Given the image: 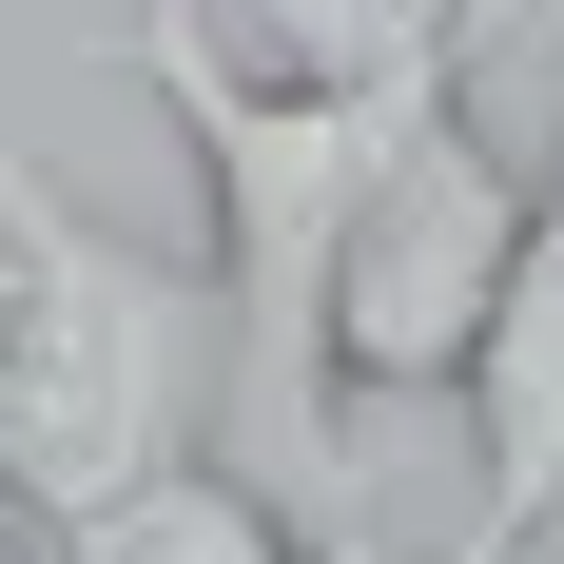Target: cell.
Returning a JSON list of instances; mask_svg holds the SVG:
<instances>
[{
    "label": "cell",
    "mask_w": 564,
    "mask_h": 564,
    "mask_svg": "<svg viewBox=\"0 0 564 564\" xmlns=\"http://www.w3.org/2000/svg\"><path fill=\"white\" fill-rule=\"evenodd\" d=\"M467 448H487V487L429 564H525L564 525V117L525 156V234L487 273V332H467Z\"/></svg>",
    "instance_id": "obj_3"
},
{
    "label": "cell",
    "mask_w": 564,
    "mask_h": 564,
    "mask_svg": "<svg viewBox=\"0 0 564 564\" xmlns=\"http://www.w3.org/2000/svg\"><path fill=\"white\" fill-rule=\"evenodd\" d=\"M507 234H525V137L448 78V98L370 156V195H350V234H332V409L467 390V332H487Z\"/></svg>",
    "instance_id": "obj_2"
},
{
    "label": "cell",
    "mask_w": 564,
    "mask_h": 564,
    "mask_svg": "<svg viewBox=\"0 0 564 564\" xmlns=\"http://www.w3.org/2000/svg\"><path fill=\"white\" fill-rule=\"evenodd\" d=\"M215 409H234L215 273L156 234H98L40 156H0V507L78 525L175 448H215Z\"/></svg>",
    "instance_id": "obj_1"
},
{
    "label": "cell",
    "mask_w": 564,
    "mask_h": 564,
    "mask_svg": "<svg viewBox=\"0 0 564 564\" xmlns=\"http://www.w3.org/2000/svg\"><path fill=\"white\" fill-rule=\"evenodd\" d=\"M0 564H20V545H0Z\"/></svg>",
    "instance_id": "obj_5"
},
{
    "label": "cell",
    "mask_w": 564,
    "mask_h": 564,
    "mask_svg": "<svg viewBox=\"0 0 564 564\" xmlns=\"http://www.w3.org/2000/svg\"><path fill=\"white\" fill-rule=\"evenodd\" d=\"M40 564H312L273 507V467H215V448H175L156 487H117V507L40 525Z\"/></svg>",
    "instance_id": "obj_4"
}]
</instances>
